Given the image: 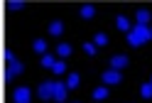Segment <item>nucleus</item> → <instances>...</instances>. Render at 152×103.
I'll return each mask as SVG.
<instances>
[{
	"mask_svg": "<svg viewBox=\"0 0 152 103\" xmlns=\"http://www.w3.org/2000/svg\"><path fill=\"white\" fill-rule=\"evenodd\" d=\"M103 83L106 86H118V83H123V76H120V71H115V69H108V71H103Z\"/></svg>",
	"mask_w": 152,
	"mask_h": 103,
	"instance_id": "f257e3e1",
	"label": "nucleus"
},
{
	"mask_svg": "<svg viewBox=\"0 0 152 103\" xmlns=\"http://www.w3.org/2000/svg\"><path fill=\"white\" fill-rule=\"evenodd\" d=\"M37 93H39L42 101H52L54 98V81H42L39 88H37Z\"/></svg>",
	"mask_w": 152,
	"mask_h": 103,
	"instance_id": "f03ea898",
	"label": "nucleus"
},
{
	"mask_svg": "<svg viewBox=\"0 0 152 103\" xmlns=\"http://www.w3.org/2000/svg\"><path fill=\"white\" fill-rule=\"evenodd\" d=\"M132 32L140 37V42H142V44L152 39V30H150V25H132Z\"/></svg>",
	"mask_w": 152,
	"mask_h": 103,
	"instance_id": "7ed1b4c3",
	"label": "nucleus"
},
{
	"mask_svg": "<svg viewBox=\"0 0 152 103\" xmlns=\"http://www.w3.org/2000/svg\"><path fill=\"white\" fill-rule=\"evenodd\" d=\"M66 93H69V86L61 83V81H54V98H52V101L64 103V101H66Z\"/></svg>",
	"mask_w": 152,
	"mask_h": 103,
	"instance_id": "20e7f679",
	"label": "nucleus"
},
{
	"mask_svg": "<svg viewBox=\"0 0 152 103\" xmlns=\"http://www.w3.org/2000/svg\"><path fill=\"white\" fill-rule=\"evenodd\" d=\"M30 96H32V91L27 88V86H20V88H15L12 101H15V103H30Z\"/></svg>",
	"mask_w": 152,
	"mask_h": 103,
	"instance_id": "39448f33",
	"label": "nucleus"
},
{
	"mask_svg": "<svg viewBox=\"0 0 152 103\" xmlns=\"http://www.w3.org/2000/svg\"><path fill=\"white\" fill-rule=\"evenodd\" d=\"M22 71H25V64H22V61H15V64H10V66H7V71H5V79H7V81H12L15 76H20Z\"/></svg>",
	"mask_w": 152,
	"mask_h": 103,
	"instance_id": "423d86ee",
	"label": "nucleus"
},
{
	"mask_svg": "<svg viewBox=\"0 0 152 103\" xmlns=\"http://www.w3.org/2000/svg\"><path fill=\"white\" fill-rule=\"evenodd\" d=\"M128 57L125 54H115V57H110V69H115V71H120V69H125L128 66Z\"/></svg>",
	"mask_w": 152,
	"mask_h": 103,
	"instance_id": "0eeeda50",
	"label": "nucleus"
},
{
	"mask_svg": "<svg viewBox=\"0 0 152 103\" xmlns=\"http://www.w3.org/2000/svg\"><path fill=\"white\" fill-rule=\"evenodd\" d=\"M115 27H118L120 32H130V30H132V27H130V20H128L125 15H118V17H115Z\"/></svg>",
	"mask_w": 152,
	"mask_h": 103,
	"instance_id": "6e6552de",
	"label": "nucleus"
},
{
	"mask_svg": "<svg viewBox=\"0 0 152 103\" xmlns=\"http://www.w3.org/2000/svg\"><path fill=\"white\" fill-rule=\"evenodd\" d=\"M135 20H137V25H147V22L152 20V15H150V10L140 7V10H137V15H135Z\"/></svg>",
	"mask_w": 152,
	"mask_h": 103,
	"instance_id": "1a4fd4ad",
	"label": "nucleus"
},
{
	"mask_svg": "<svg viewBox=\"0 0 152 103\" xmlns=\"http://www.w3.org/2000/svg\"><path fill=\"white\" fill-rule=\"evenodd\" d=\"M66 86H69V91H71V88H79V86H81V76H79L76 71L69 74V76H66Z\"/></svg>",
	"mask_w": 152,
	"mask_h": 103,
	"instance_id": "9d476101",
	"label": "nucleus"
},
{
	"mask_svg": "<svg viewBox=\"0 0 152 103\" xmlns=\"http://www.w3.org/2000/svg\"><path fill=\"white\" fill-rule=\"evenodd\" d=\"M61 32H64V22H61V20H54V22L49 25V34H52V37H59Z\"/></svg>",
	"mask_w": 152,
	"mask_h": 103,
	"instance_id": "9b49d317",
	"label": "nucleus"
},
{
	"mask_svg": "<svg viewBox=\"0 0 152 103\" xmlns=\"http://www.w3.org/2000/svg\"><path fill=\"white\" fill-rule=\"evenodd\" d=\"M93 98H96V101H106V98H108V86L93 88Z\"/></svg>",
	"mask_w": 152,
	"mask_h": 103,
	"instance_id": "f8f14e48",
	"label": "nucleus"
},
{
	"mask_svg": "<svg viewBox=\"0 0 152 103\" xmlns=\"http://www.w3.org/2000/svg\"><path fill=\"white\" fill-rule=\"evenodd\" d=\"M32 49L44 57V54H47V42H44V39H34V42H32Z\"/></svg>",
	"mask_w": 152,
	"mask_h": 103,
	"instance_id": "ddd939ff",
	"label": "nucleus"
},
{
	"mask_svg": "<svg viewBox=\"0 0 152 103\" xmlns=\"http://www.w3.org/2000/svg\"><path fill=\"white\" fill-rule=\"evenodd\" d=\"M71 52H74V49H71V44H56V54H59L61 59H66Z\"/></svg>",
	"mask_w": 152,
	"mask_h": 103,
	"instance_id": "4468645a",
	"label": "nucleus"
},
{
	"mask_svg": "<svg viewBox=\"0 0 152 103\" xmlns=\"http://www.w3.org/2000/svg\"><path fill=\"white\" fill-rule=\"evenodd\" d=\"M93 15H96V7H93V5H83L81 7V17H83V20H91Z\"/></svg>",
	"mask_w": 152,
	"mask_h": 103,
	"instance_id": "2eb2a0df",
	"label": "nucleus"
},
{
	"mask_svg": "<svg viewBox=\"0 0 152 103\" xmlns=\"http://www.w3.org/2000/svg\"><path fill=\"white\" fill-rule=\"evenodd\" d=\"M54 64H56V59L52 57V54H44V57H42V66L44 69H54Z\"/></svg>",
	"mask_w": 152,
	"mask_h": 103,
	"instance_id": "dca6fc26",
	"label": "nucleus"
},
{
	"mask_svg": "<svg viewBox=\"0 0 152 103\" xmlns=\"http://www.w3.org/2000/svg\"><path fill=\"white\" fill-rule=\"evenodd\" d=\"M128 44H130V47H142V42H140V37H137L135 32H132V30L128 32Z\"/></svg>",
	"mask_w": 152,
	"mask_h": 103,
	"instance_id": "f3484780",
	"label": "nucleus"
},
{
	"mask_svg": "<svg viewBox=\"0 0 152 103\" xmlns=\"http://www.w3.org/2000/svg\"><path fill=\"white\" fill-rule=\"evenodd\" d=\"M140 96L142 98H152V83H142L140 86Z\"/></svg>",
	"mask_w": 152,
	"mask_h": 103,
	"instance_id": "a211bd4d",
	"label": "nucleus"
},
{
	"mask_svg": "<svg viewBox=\"0 0 152 103\" xmlns=\"http://www.w3.org/2000/svg\"><path fill=\"white\" fill-rule=\"evenodd\" d=\"M93 44H98V47H106V44H108V34H103V32H98L96 37H93Z\"/></svg>",
	"mask_w": 152,
	"mask_h": 103,
	"instance_id": "6ab92c4d",
	"label": "nucleus"
},
{
	"mask_svg": "<svg viewBox=\"0 0 152 103\" xmlns=\"http://www.w3.org/2000/svg\"><path fill=\"white\" fill-rule=\"evenodd\" d=\"M52 71L56 74V76H61V74L66 71V64H64V61H56V64H54V69H52Z\"/></svg>",
	"mask_w": 152,
	"mask_h": 103,
	"instance_id": "aec40b11",
	"label": "nucleus"
},
{
	"mask_svg": "<svg viewBox=\"0 0 152 103\" xmlns=\"http://www.w3.org/2000/svg\"><path fill=\"white\" fill-rule=\"evenodd\" d=\"M7 7H10V10H22L25 3H22V0H10V3H7Z\"/></svg>",
	"mask_w": 152,
	"mask_h": 103,
	"instance_id": "412c9836",
	"label": "nucleus"
},
{
	"mask_svg": "<svg viewBox=\"0 0 152 103\" xmlns=\"http://www.w3.org/2000/svg\"><path fill=\"white\" fill-rule=\"evenodd\" d=\"M83 52H86L88 57H93V54H96V44H93V42H86V44H83Z\"/></svg>",
	"mask_w": 152,
	"mask_h": 103,
	"instance_id": "4be33fe9",
	"label": "nucleus"
},
{
	"mask_svg": "<svg viewBox=\"0 0 152 103\" xmlns=\"http://www.w3.org/2000/svg\"><path fill=\"white\" fill-rule=\"evenodd\" d=\"M5 59H7V61H10V64H15V61H17V59H15V54H12L10 49H7V52H5Z\"/></svg>",
	"mask_w": 152,
	"mask_h": 103,
	"instance_id": "5701e85b",
	"label": "nucleus"
},
{
	"mask_svg": "<svg viewBox=\"0 0 152 103\" xmlns=\"http://www.w3.org/2000/svg\"><path fill=\"white\" fill-rule=\"evenodd\" d=\"M150 83H152V79H150Z\"/></svg>",
	"mask_w": 152,
	"mask_h": 103,
	"instance_id": "b1692460",
	"label": "nucleus"
},
{
	"mask_svg": "<svg viewBox=\"0 0 152 103\" xmlns=\"http://www.w3.org/2000/svg\"><path fill=\"white\" fill-rule=\"evenodd\" d=\"M76 103H79V101H76Z\"/></svg>",
	"mask_w": 152,
	"mask_h": 103,
	"instance_id": "393cba45",
	"label": "nucleus"
},
{
	"mask_svg": "<svg viewBox=\"0 0 152 103\" xmlns=\"http://www.w3.org/2000/svg\"><path fill=\"white\" fill-rule=\"evenodd\" d=\"M150 30H152V27H150Z\"/></svg>",
	"mask_w": 152,
	"mask_h": 103,
	"instance_id": "a878e982",
	"label": "nucleus"
}]
</instances>
